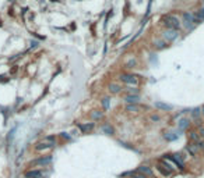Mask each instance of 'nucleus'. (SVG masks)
<instances>
[{
    "mask_svg": "<svg viewBox=\"0 0 204 178\" xmlns=\"http://www.w3.org/2000/svg\"><path fill=\"white\" fill-rule=\"evenodd\" d=\"M196 145H197V147H199V149H201V150H204V139H200V141L197 142Z\"/></svg>",
    "mask_w": 204,
    "mask_h": 178,
    "instance_id": "obj_26",
    "label": "nucleus"
},
{
    "mask_svg": "<svg viewBox=\"0 0 204 178\" xmlns=\"http://www.w3.org/2000/svg\"><path fill=\"white\" fill-rule=\"evenodd\" d=\"M155 46H157V49H164V47L167 46V43H165V42H159V41H158V42H155Z\"/></svg>",
    "mask_w": 204,
    "mask_h": 178,
    "instance_id": "obj_23",
    "label": "nucleus"
},
{
    "mask_svg": "<svg viewBox=\"0 0 204 178\" xmlns=\"http://www.w3.org/2000/svg\"><path fill=\"white\" fill-rule=\"evenodd\" d=\"M177 36H179V33H177V31H175V29H167V31L164 32V38H165L167 41H175Z\"/></svg>",
    "mask_w": 204,
    "mask_h": 178,
    "instance_id": "obj_5",
    "label": "nucleus"
},
{
    "mask_svg": "<svg viewBox=\"0 0 204 178\" xmlns=\"http://www.w3.org/2000/svg\"><path fill=\"white\" fill-rule=\"evenodd\" d=\"M52 162V157L46 156V157H39L31 162V167H37V166H48L49 163Z\"/></svg>",
    "mask_w": 204,
    "mask_h": 178,
    "instance_id": "obj_3",
    "label": "nucleus"
},
{
    "mask_svg": "<svg viewBox=\"0 0 204 178\" xmlns=\"http://www.w3.org/2000/svg\"><path fill=\"white\" fill-rule=\"evenodd\" d=\"M62 136H63V138H66V139H70V135H67L66 132H62Z\"/></svg>",
    "mask_w": 204,
    "mask_h": 178,
    "instance_id": "obj_31",
    "label": "nucleus"
},
{
    "mask_svg": "<svg viewBox=\"0 0 204 178\" xmlns=\"http://www.w3.org/2000/svg\"><path fill=\"white\" fill-rule=\"evenodd\" d=\"M189 125H190V121L187 118H182V120L177 122V127H179V130L180 131H185V130H187Z\"/></svg>",
    "mask_w": 204,
    "mask_h": 178,
    "instance_id": "obj_11",
    "label": "nucleus"
},
{
    "mask_svg": "<svg viewBox=\"0 0 204 178\" xmlns=\"http://www.w3.org/2000/svg\"><path fill=\"white\" fill-rule=\"evenodd\" d=\"M120 79L126 82V84L129 85H137L139 84V78L136 77V75H131V74H122L120 75Z\"/></svg>",
    "mask_w": 204,
    "mask_h": 178,
    "instance_id": "obj_4",
    "label": "nucleus"
},
{
    "mask_svg": "<svg viewBox=\"0 0 204 178\" xmlns=\"http://www.w3.org/2000/svg\"><path fill=\"white\" fill-rule=\"evenodd\" d=\"M190 139H192V141H194L196 143H197V142L200 141V135H199V134H197L196 131H192V132H190Z\"/></svg>",
    "mask_w": 204,
    "mask_h": 178,
    "instance_id": "obj_20",
    "label": "nucleus"
},
{
    "mask_svg": "<svg viewBox=\"0 0 204 178\" xmlns=\"http://www.w3.org/2000/svg\"><path fill=\"white\" fill-rule=\"evenodd\" d=\"M10 1H13V0H10Z\"/></svg>",
    "mask_w": 204,
    "mask_h": 178,
    "instance_id": "obj_34",
    "label": "nucleus"
},
{
    "mask_svg": "<svg viewBox=\"0 0 204 178\" xmlns=\"http://www.w3.org/2000/svg\"><path fill=\"white\" fill-rule=\"evenodd\" d=\"M134 64H136V60H130V61H129V63H127V64H126V66H127V67H131V66H134Z\"/></svg>",
    "mask_w": 204,
    "mask_h": 178,
    "instance_id": "obj_29",
    "label": "nucleus"
},
{
    "mask_svg": "<svg viewBox=\"0 0 204 178\" xmlns=\"http://www.w3.org/2000/svg\"><path fill=\"white\" fill-rule=\"evenodd\" d=\"M25 178H42V171L41 170H29V171H27L25 173V175H24Z\"/></svg>",
    "mask_w": 204,
    "mask_h": 178,
    "instance_id": "obj_6",
    "label": "nucleus"
},
{
    "mask_svg": "<svg viewBox=\"0 0 204 178\" xmlns=\"http://www.w3.org/2000/svg\"><path fill=\"white\" fill-rule=\"evenodd\" d=\"M200 115H201V109L200 107H194L193 110H192V117H193L194 120H199Z\"/></svg>",
    "mask_w": 204,
    "mask_h": 178,
    "instance_id": "obj_16",
    "label": "nucleus"
},
{
    "mask_svg": "<svg viewBox=\"0 0 204 178\" xmlns=\"http://www.w3.org/2000/svg\"><path fill=\"white\" fill-rule=\"evenodd\" d=\"M127 92H129V95H137L139 93V89L137 88H130V89H127Z\"/></svg>",
    "mask_w": 204,
    "mask_h": 178,
    "instance_id": "obj_25",
    "label": "nucleus"
},
{
    "mask_svg": "<svg viewBox=\"0 0 204 178\" xmlns=\"http://www.w3.org/2000/svg\"><path fill=\"white\" fill-rule=\"evenodd\" d=\"M177 138V135H169V134H165V139H168V141H175Z\"/></svg>",
    "mask_w": 204,
    "mask_h": 178,
    "instance_id": "obj_24",
    "label": "nucleus"
},
{
    "mask_svg": "<svg viewBox=\"0 0 204 178\" xmlns=\"http://www.w3.org/2000/svg\"><path fill=\"white\" fill-rule=\"evenodd\" d=\"M183 25L186 26V28H192L194 25V14L192 13H183Z\"/></svg>",
    "mask_w": 204,
    "mask_h": 178,
    "instance_id": "obj_2",
    "label": "nucleus"
},
{
    "mask_svg": "<svg viewBox=\"0 0 204 178\" xmlns=\"http://www.w3.org/2000/svg\"><path fill=\"white\" fill-rule=\"evenodd\" d=\"M124 100H126L129 105H136V103L140 100V98H139V95H127V96L124 98Z\"/></svg>",
    "mask_w": 204,
    "mask_h": 178,
    "instance_id": "obj_10",
    "label": "nucleus"
},
{
    "mask_svg": "<svg viewBox=\"0 0 204 178\" xmlns=\"http://www.w3.org/2000/svg\"><path fill=\"white\" fill-rule=\"evenodd\" d=\"M140 109H141V107L137 106V103H136V105H127V107H126L127 111H139Z\"/></svg>",
    "mask_w": 204,
    "mask_h": 178,
    "instance_id": "obj_19",
    "label": "nucleus"
},
{
    "mask_svg": "<svg viewBox=\"0 0 204 178\" xmlns=\"http://www.w3.org/2000/svg\"><path fill=\"white\" fill-rule=\"evenodd\" d=\"M102 115H103V114H102L101 111H92V113H91L92 120H101Z\"/></svg>",
    "mask_w": 204,
    "mask_h": 178,
    "instance_id": "obj_21",
    "label": "nucleus"
},
{
    "mask_svg": "<svg viewBox=\"0 0 204 178\" xmlns=\"http://www.w3.org/2000/svg\"><path fill=\"white\" fill-rule=\"evenodd\" d=\"M120 90H122V88H120L119 85H116V84L109 85V92H111V93H119Z\"/></svg>",
    "mask_w": 204,
    "mask_h": 178,
    "instance_id": "obj_17",
    "label": "nucleus"
},
{
    "mask_svg": "<svg viewBox=\"0 0 204 178\" xmlns=\"http://www.w3.org/2000/svg\"><path fill=\"white\" fill-rule=\"evenodd\" d=\"M131 178H136V177H134V175H133V177H131Z\"/></svg>",
    "mask_w": 204,
    "mask_h": 178,
    "instance_id": "obj_33",
    "label": "nucleus"
},
{
    "mask_svg": "<svg viewBox=\"0 0 204 178\" xmlns=\"http://www.w3.org/2000/svg\"><path fill=\"white\" fill-rule=\"evenodd\" d=\"M102 105H103V107H105V109H108V107H109V99H108V98H105V99L102 100Z\"/></svg>",
    "mask_w": 204,
    "mask_h": 178,
    "instance_id": "obj_27",
    "label": "nucleus"
},
{
    "mask_svg": "<svg viewBox=\"0 0 204 178\" xmlns=\"http://www.w3.org/2000/svg\"><path fill=\"white\" fill-rule=\"evenodd\" d=\"M151 120L152 121H159V117H158V115H151Z\"/></svg>",
    "mask_w": 204,
    "mask_h": 178,
    "instance_id": "obj_30",
    "label": "nucleus"
},
{
    "mask_svg": "<svg viewBox=\"0 0 204 178\" xmlns=\"http://www.w3.org/2000/svg\"><path fill=\"white\" fill-rule=\"evenodd\" d=\"M199 135H200V139H204V127H200Z\"/></svg>",
    "mask_w": 204,
    "mask_h": 178,
    "instance_id": "obj_28",
    "label": "nucleus"
},
{
    "mask_svg": "<svg viewBox=\"0 0 204 178\" xmlns=\"http://www.w3.org/2000/svg\"><path fill=\"white\" fill-rule=\"evenodd\" d=\"M201 21H204V7L194 14V24H200Z\"/></svg>",
    "mask_w": 204,
    "mask_h": 178,
    "instance_id": "obj_9",
    "label": "nucleus"
},
{
    "mask_svg": "<svg viewBox=\"0 0 204 178\" xmlns=\"http://www.w3.org/2000/svg\"><path fill=\"white\" fill-rule=\"evenodd\" d=\"M80 127V130L84 134H87V132H91L92 131V128H94V124H81V125H78Z\"/></svg>",
    "mask_w": 204,
    "mask_h": 178,
    "instance_id": "obj_15",
    "label": "nucleus"
},
{
    "mask_svg": "<svg viewBox=\"0 0 204 178\" xmlns=\"http://www.w3.org/2000/svg\"><path fill=\"white\" fill-rule=\"evenodd\" d=\"M42 142L48 143L50 147H53L55 145H56V138H55V136H52V135H50V136H45V138L42 139Z\"/></svg>",
    "mask_w": 204,
    "mask_h": 178,
    "instance_id": "obj_13",
    "label": "nucleus"
},
{
    "mask_svg": "<svg viewBox=\"0 0 204 178\" xmlns=\"http://www.w3.org/2000/svg\"><path fill=\"white\" fill-rule=\"evenodd\" d=\"M102 130L106 132V134H109V135H112V134H113V128H112L111 125H108V124H106V125L102 127Z\"/></svg>",
    "mask_w": 204,
    "mask_h": 178,
    "instance_id": "obj_22",
    "label": "nucleus"
},
{
    "mask_svg": "<svg viewBox=\"0 0 204 178\" xmlns=\"http://www.w3.org/2000/svg\"><path fill=\"white\" fill-rule=\"evenodd\" d=\"M49 147H50V146H49L48 143H45V142L41 141L37 146H35V149H37V150H45V149H49Z\"/></svg>",
    "mask_w": 204,
    "mask_h": 178,
    "instance_id": "obj_18",
    "label": "nucleus"
},
{
    "mask_svg": "<svg viewBox=\"0 0 204 178\" xmlns=\"http://www.w3.org/2000/svg\"><path fill=\"white\" fill-rule=\"evenodd\" d=\"M155 107H158V109H161V110H165V111L172 110V106H171V105H167V103H162V102H157V103H155Z\"/></svg>",
    "mask_w": 204,
    "mask_h": 178,
    "instance_id": "obj_14",
    "label": "nucleus"
},
{
    "mask_svg": "<svg viewBox=\"0 0 204 178\" xmlns=\"http://www.w3.org/2000/svg\"><path fill=\"white\" fill-rule=\"evenodd\" d=\"M162 22H164V25L167 26L168 29H175V31H177V29L180 28L179 20H177L175 16H171V14L162 17Z\"/></svg>",
    "mask_w": 204,
    "mask_h": 178,
    "instance_id": "obj_1",
    "label": "nucleus"
},
{
    "mask_svg": "<svg viewBox=\"0 0 204 178\" xmlns=\"http://www.w3.org/2000/svg\"><path fill=\"white\" fill-rule=\"evenodd\" d=\"M201 114L204 115V106H203V107H201Z\"/></svg>",
    "mask_w": 204,
    "mask_h": 178,
    "instance_id": "obj_32",
    "label": "nucleus"
},
{
    "mask_svg": "<svg viewBox=\"0 0 204 178\" xmlns=\"http://www.w3.org/2000/svg\"><path fill=\"white\" fill-rule=\"evenodd\" d=\"M140 174H143L144 177H151L152 175V170H151L150 167H147V166H141V167H139V170H137Z\"/></svg>",
    "mask_w": 204,
    "mask_h": 178,
    "instance_id": "obj_8",
    "label": "nucleus"
},
{
    "mask_svg": "<svg viewBox=\"0 0 204 178\" xmlns=\"http://www.w3.org/2000/svg\"><path fill=\"white\" fill-rule=\"evenodd\" d=\"M157 170H158V171H159V173H161L162 175H164V177H169V175H171V174L173 173L172 170H169L168 167H165V166H164L162 163H159V164L157 166Z\"/></svg>",
    "mask_w": 204,
    "mask_h": 178,
    "instance_id": "obj_7",
    "label": "nucleus"
},
{
    "mask_svg": "<svg viewBox=\"0 0 204 178\" xmlns=\"http://www.w3.org/2000/svg\"><path fill=\"white\" fill-rule=\"evenodd\" d=\"M186 150L190 153V156H196V155H197V152H199V147H197V145H196V143H190V145H187Z\"/></svg>",
    "mask_w": 204,
    "mask_h": 178,
    "instance_id": "obj_12",
    "label": "nucleus"
}]
</instances>
